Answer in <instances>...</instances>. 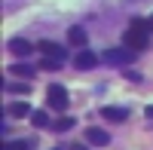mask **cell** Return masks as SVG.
<instances>
[{"label": "cell", "instance_id": "6da1fadb", "mask_svg": "<svg viewBox=\"0 0 153 150\" xmlns=\"http://www.w3.org/2000/svg\"><path fill=\"white\" fill-rule=\"evenodd\" d=\"M150 28H153V25H150L147 19H135L132 28L123 34V43L132 46V49H144V46H147V34H150Z\"/></svg>", "mask_w": 153, "mask_h": 150}, {"label": "cell", "instance_id": "7a4b0ae2", "mask_svg": "<svg viewBox=\"0 0 153 150\" xmlns=\"http://www.w3.org/2000/svg\"><path fill=\"white\" fill-rule=\"evenodd\" d=\"M101 61H107V65H113V68H129L132 61H135V49L132 46H110V49H104L101 52Z\"/></svg>", "mask_w": 153, "mask_h": 150}, {"label": "cell", "instance_id": "3957f363", "mask_svg": "<svg viewBox=\"0 0 153 150\" xmlns=\"http://www.w3.org/2000/svg\"><path fill=\"white\" fill-rule=\"evenodd\" d=\"M46 104L52 107V110H58V114H65L68 104H71L68 89H65V86H49V89H46Z\"/></svg>", "mask_w": 153, "mask_h": 150}, {"label": "cell", "instance_id": "277c9868", "mask_svg": "<svg viewBox=\"0 0 153 150\" xmlns=\"http://www.w3.org/2000/svg\"><path fill=\"white\" fill-rule=\"evenodd\" d=\"M37 52H40L43 58L68 61V49H65V46H58V43H52V40H40V43H37Z\"/></svg>", "mask_w": 153, "mask_h": 150}, {"label": "cell", "instance_id": "5b68a950", "mask_svg": "<svg viewBox=\"0 0 153 150\" xmlns=\"http://www.w3.org/2000/svg\"><path fill=\"white\" fill-rule=\"evenodd\" d=\"M95 65H98V55L89 52V49H80V52L74 55V68H76V71H92Z\"/></svg>", "mask_w": 153, "mask_h": 150}, {"label": "cell", "instance_id": "8992f818", "mask_svg": "<svg viewBox=\"0 0 153 150\" xmlns=\"http://www.w3.org/2000/svg\"><path fill=\"white\" fill-rule=\"evenodd\" d=\"M6 46H9V52H12V55H19V58H28V55L34 52V43H28L25 37H12Z\"/></svg>", "mask_w": 153, "mask_h": 150}, {"label": "cell", "instance_id": "52a82bcc", "mask_svg": "<svg viewBox=\"0 0 153 150\" xmlns=\"http://www.w3.org/2000/svg\"><path fill=\"white\" fill-rule=\"evenodd\" d=\"M68 43H71V46H80V49H86V43H89V34H86V28H83V25H71V28H68Z\"/></svg>", "mask_w": 153, "mask_h": 150}, {"label": "cell", "instance_id": "ba28073f", "mask_svg": "<svg viewBox=\"0 0 153 150\" xmlns=\"http://www.w3.org/2000/svg\"><path fill=\"white\" fill-rule=\"evenodd\" d=\"M86 141H89V144H98V147H107V144H110V135H107L104 129H98V126H89V129H86Z\"/></svg>", "mask_w": 153, "mask_h": 150}, {"label": "cell", "instance_id": "9c48e42d", "mask_svg": "<svg viewBox=\"0 0 153 150\" xmlns=\"http://www.w3.org/2000/svg\"><path fill=\"white\" fill-rule=\"evenodd\" d=\"M101 117H104V120H113V123H123V120H129V107L107 104V107H101Z\"/></svg>", "mask_w": 153, "mask_h": 150}, {"label": "cell", "instance_id": "30bf717a", "mask_svg": "<svg viewBox=\"0 0 153 150\" xmlns=\"http://www.w3.org/2000/svg\"><path fill=\"white\" fill-rule=\"evenodd\" d=\"M6 71L12 74V77H19V80H34V77H37V68H31V65H22V61H19V65H9Z\"/></svg>", "mask_w": 153, "mask_h": 150}, {"label": "cell", "instance_id": "8fae6325", "mask_svg": "<svg viewBox=\"0 0 153 150\" xmlns=\"http://www.w3.org/2000/svg\"><path fill=\"white\" fill-rule=\"evenodd\" d=\"M6 114H9V117H31L34 110L25 104V101H16V104H9V107H6Z\"/></svg>", "mask_w": 153, "mask_h": 150}, {"label": "cell", "instance_id": "7c38bea8", "mask_svg": "<svg viewBox=\"0 0 153 150\" xmlns=\"http://www.w3.org/2000/svg\"><path fill=\"white\" fill-rule=\"evenodd\" d=\"M74 126H76V123H74V117H58V120L52 123V129H55V132H71Z\"/></svg>", "mask_w": 153, "mask_h": 150}, {"label": "cell", "instance_id": "4fadbf2b", "mask_svg": "<svg viewBox=\"0 0 153 150\" xmlns=\"http://www.w3.org/2000/svg\"><path fill=\"white\" fill-rule=\"evenodd\" d=\"M31 126H34V129L49 126V120H46V114H43V110H34V114H31Z\"/></svg>", "mask_w": 153, "mask_h": 150}, {"label": "cell", "instance_id": "5bb4252c", "mask_svg": "<svg viewBox=\"0 0 153 150\" xmlns=\"http://www.w3.org/2000/svg\"><path fill=\"white\" fill-rule=\"evenodd\" d=\"M61 65H65V61H58V58H43L40 61V71H58Z\"/></svg>", "mask_w": 153, "mask_h": 150}, {"label": "cell", "instance_id": "9a60e30c", "mask_svg": "<svg viewBox=\"0 0 153 150\" xmlns=\"http://www.w3.org/2000/svg\"><path fill=\"white\" fill-rule=\"evenodd\" d=\"M3 150H31V141H16V144H6Z\"/></svg>", "mask_w": 153, "mask_h": 150}, {"label": "cell", "instance_id": "2e32d148", "mask_svg": "<svg viewBox=\"0 0 153 150\" xmlns=\"http://www.w3.org/2000/svg\"><path fill=\"white\" fill-rule=\"evenodd\" d=\"M9 89H12V92H22V95H25V92H28V83H12Z\"/></svg>", "mask_w": 153, "mask_h": 150}, {"label": "cell", "instance_id": "e0dca14e", "mask_svg": "<svg viewBox=\"0 0 153 150\" xmlns=\"http://www.w3.org/2000/svg\"><path fill=\"white\" fill-rule=\"evenodd\" d=\"M123 77H126V80H132V83H138V80H141V74H135V71H126Z\"/></svg>", "mask_w": 153, "mask_h": 150}, {"label": "cell", "instance_id": "ac0fdd59", "mask_svg": "<svg viewBox=\"0 0 153 150\" xmlns=\"http://www.w3.org/2000/svg\"><path fill=\"white\" fill-rule=\"evenodd\" d=\"M144 117H147V120H153V104H147V107H144Z\"/></svg>", "mask_w": 153, "mask_h": 150}, {"label": "cell", "instance_id": "d6986e66", "mask_svg": "<svg viewBox=\"0 0 153 150\" xmlns=\"http://www.w3.org/2000/svg\"><path fill=\"white\" fill-rule=\"evenodd\" d=\"M71 150H89V147H86V144H74Z\"/></svg>", "mask_w": 153, "mask_h": 150}, {"label": "cell", "instance_id": "ffe728a7", "mask_svg": "<svg viewBox=\"0 0 153 150\" xmlns=\"http://www.w3.org/2000/svg\"><path fill=\"white\" fill-rule=\"evenodd\" d=\"M150 25H153V16H150Z\"/></svg>", "mask_w": 153, "mask_h": 150}, {"label": "cell", "instance_id": "44dd1931", "mask_svg": "<svg viewBox=\"0 0 153 150\" xmlns=\"http://www.w3.org/2000/svg\"><path fill=\"white\" fill-rule=\"evenodd\" d=\"M55 150H58V147H55Z\"/></svg>", "mask_w": 153, "mask_h": 150}]
</instances>
